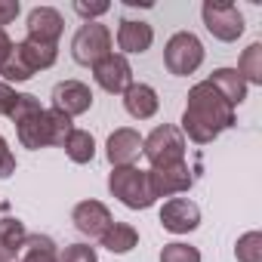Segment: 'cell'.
<instances>
[{"mask_svg": "<svg viewBox=\"0 0 262 262\" xmlns=\"http://www.w3.org/2000/svg\"><path fill=\"white\" fill-rule=\"evenodd\" d=\"M228 126H234V105H228L222 93L207 80L194 83L188 90V102L182 111V129L188 133V139L207 145Z\"/></svg>", "mask_w": 262, "mask_h": 262, "instance_id": "cell-1", "label": "cell"}, {"mask_svg": "<svg viewBox=\"0 0 262 262\" xmlns=\"http://www.w3.org/2000/svg\"><path fill=\"white\" fill-rule=\"evenodd\" d=\"M108 191L129 210H148L155 204L148 188V173L136 167H114L108 176Z\"/></svg>", "mask_w": 262, "mask_h": 262, "instance_id": "cell-2", "label": "cell"}, {"mask_svg": "<svg viewBox=\"0 0 262 262\" xmlns=\"http://www.w3.org/2000/svg\"><path fill=\"white\" fill-rule=\"evenodd\" d=\"M142 155L151 161V167H170L185 161V136L173 123L155 126L148 139H142Z\"/></svg>", "mask_w": 262, "mask_h": 262, "instance_id": "cell-3", "label": "cell"}, {"mask_svg": "<svg viewBox=\"0 0 262 262\" xmlns=\"http://www.w3.org/2000/svg\"><path fill=\"white\" fill-rule=\"evenodd\" d=\"M204 62V43L191 34V31H179L167 40V50H164V65L170 74L176 77H185V74H194Z\"/></svg>", "mask_w": 262, "mask_h": 262, "instance_id": "cell-4", "label": "cell"}, {"mask_svg": "<svg viewBox=\"0 0 262 262\" xmlns=\"http://www.w3.org/2000/svg\"><path fill=\"white\" fill-rule=\"evenodd\" d=\"M111 53V31L102 22H86L77 28L74 40H71V56L80 65H96L99 59H105Z\"/></svg>", "mask_w": 262, "mask_h": 262, "instance_id": "cell-5", "label": "cell"}, {"mask_svg": "<svg viewBox=\"0 0 262 262\" xmlns=\"http://www.w3.org/2000/svg\"><path fill=\"white\" fill-rule=\"evenodd\" d=\"M201 16H204L207 31L213 37L225 40V43H231V40H237L244 34V16H241V10L234 4H225V0H207Z\"/></svg>", "mask_w": 262, "mask_h": 262, "instance_id": "cell-6", "label": "cell"}, {"mask_svg": "<svg viewBox=\"0 0 262 262\" xmlns=\"http://www.w3.org/2000/svg\"><path fill=\"white\" fill-rule=\"evenodd\" d=\"M148 173V188H151V198H173V194H182L191 188L194 176L188 170V164H170V167H151L145 170Z\"/></svg>", "mask_w": 262, "mask_h": 262, "instance_id": "cell-7", "label": "cell"}, {"mask_svg": "<svg viewBox=\"0 0 262 262\" xmlns=\"http://www.w3.org/2000/svg\"><path fill=\"white\" fill-rule=\"evenodd\" d=\"M93 77L105 93H126L133 86V68L120 53H108L105 59H99L93 65Z\"/></svg>", "mask_w": 262, "mask_h": 262, "instance_id": "cell-8", "label": "cell"}, {"mask_svg": "<svg viewBox=\"0 0 262 262\" xmlns=\"http://www.w3.org/2000/svg\"><path fill=\"white\" fill-rule=\"evenodd\" d=\"M53 108L68 114V117L86 114L93 108V90L80 80H62L53 86Z\"/></svg>", "mask_w": 262, "mask_h": 262, "instance_id": "cell-9", "label": "cell"}, {"mask_svg": "<svg viewBox=\"0 0 262 262\" xmlns=\"http://www.w3.org/2000/svg\"><path fill=\"white\" fill-rule=\"evenodd\" d=\"M161 225L173 234H188L201 225V210L188 198H170L161 207Z\"/></svg>", "mask_w": 262, "mask_h": 262, "instance_id": "cell-10", "label": "cell"}, {"mask_svg": "<svg viewBox=\"0 0 262 262\" xmlns=\"http://www.w3.org/2000/svg\"><path fill=\"white\" fill-rule=\"evenodd\" d=\"M105 155L111 161V167H133L142 155V136L129 126H120L108 136V145H105Z\"/></svg>", "mask_w": 262, "mask_h": 262, "instance_id": "cell-11", "label": "cell"}, {"mask_svg": "<svg viewBox=\"0 0 262 262\" xmlns=\"http://www.w3.org/2000/svg\"><path fill=\"white\" fill-rule=\"evenodd\" d=\"M71 219H74V228L80 234H86V237H102L108 231V225L114 222L111 213H108V207L99 204V201H80L74 207Z\"/></svg>", "mask_w": 262, "mask_h": 262, "instance_id": "cell-12", "label": "cell"}, {"mask_svg": "<svg viewBox=\"0 0 262 262\" xmlns=\"http://www.w3.org/2000/svg\"><path fill=\"white\" fill-rule=\"evenodd\" d=\"M62 28H65V22H62L59 10H53V7H34L28 13V40H40V43L56 47L62 37Z\"/></svg>", "mask_w": 262, "mask_h": 262, "instance_id": "cell-13", "label": "cell"}, {"mask_svg": "<svg viewBox=\"0 0 262 262\" xmlns=\"http://www.w3.org/2000/svg\"><path fill=\"white\" fill-rule=\"evenodd\" d=\"M155 43V31L148 22H136V19H123L117 28V47L123 53H145Z\"/></svg>", "mask_w": 262, "mask_h": 262, "instance_id": "cell-14", "label": "cell"}, {"mask_svg": "<svg viewBox=\"0 0 262 262\" xmlns=\"http://www.w3.org/2000/svg\"><path fill=\"white\" fill-rule=\"evenodd\" d=\"M158 93L148 86V83H133L126 93H123V108L129 117H136V120H148L158 114Z\"/></svg>", "mask_w": 262, "mask_h": 262, "instance_id": "cell-15", "label": "cell"}, {"mask_svg": "<svg viewBox=\"0 0 262 262\" xmlns=\"http://www.w3.org/2000/svg\"><path fill=\"white\" fill-rule=\"evenodd\" d=\"M25 237H28V231H25L22 219H16V216L0 219V262H16Z\"/></svg>", "mask_w": 262, "mask_h": 262, "instance_id": "cell-16", "label": "cell"}, {"mask_svg": "<svg viewBox=\"0 0 262 262\" xmlns=\"http://www.w3.org/2000/svg\"><path fill=\"white\" fill-rule=\"evenodd\" d=\"M16 133H19V142H22L25 148H31V151L53 145V139H50V123H47V111L31 114V117H25L22 123H16Z\"/></svg>", "mask_w": 262, "mask_h": 262, "instance_id": "cell-17", "label": "cell"}, {"mask_svg": "<svg viewBox=\"0 0 262 262\" xmlns=\"http://www.w3.org/2000/svg\"><path fill=\"white\" fill-rule=\"evenodd\" d=\"M207 83L216 86L228 105H241V102L247 99V83H244V77H241L234 68H216V71L207 77Z\"/></svg>", "mask_w": 262, "mask_h": 262, "instance_id": "cell-18", "label": "cell"}, {"mask_svg": "<svg viewBox=\"0 0 262 262\" xmlns=\"http://www.w3.org/2000/svg\"><path fill=\"white\" fill-rule=\"evenodd\" d=\"M99 241H102V247L111 250V253H129V250L139 244V231L129 225V222H111L108 231H105Z\"/></svg>", "mask_w": 262, "mask_h": 262, "instance_id": "cell-19", "label": "cell"}, {"mask_svg": "<svg viewBox=\"0 0 262 262\" xmlns=\"http://www.w3.org/2000/svg\"><path fill=\"white\" fill-rule=\"evenodd\" d=\"M22 262H59L56 241L47 234H28L22 244Z\"/></svg>", "mask_w": 262, "mask_h": 262, "instance_id": "cell-20", "label": "cell"}, {"mask_svg": "<svg viewBox=\"0 0 262 262\" xmlns=\"http://www.w3.org/2000/svg\"><path fill=\"white\" fill-rule=\"evenodd\" d=\"M65 155L74 161V164H90L93 155H96V139L86 133V129H74V133L65 139Z\"/></svg>", "mask_w": 262, "mask_h": 262, "instance_id": "cell-21", "label": "cell"}, {"mask_svg": "<svg viewBox=\"0 0 262 262\" xmlns=\"http://www.w3.org/2000/svg\"><path fill=\"white\" fill-rule=\"evenodd\" d=\"M0 74H4L7 80H16V83H22V80L34 77V68L28 65V59H25V53H22V47H19V43H13L10 56L0 62Z\"/></svg>", "mask_w": 262, "mask_h": 262, "instance_id": "cell-22", "label": "cell"}, {"mask_svg": "<svg viewBox=\"0 0 262 262\" xmlns=\"http://www.w3.org/2000/svg\"><path fill=\"white\" fill-rule=\"evenodd\" d=\"M234 71L244 77V83H262V43H250L241 53V62Z\"/></svg>", "mask_w": 262, "mask_h": 262, "instance_id": "cell-23", "label": "cell"}, {"mask_svg": "<svg viewBox=\"0 0 262 262\" xmlns=\"http://www.w3.org/2000/svg\"><path fill=\"white\" fill-rule=\"evenodd\" d=\"M22 47V53H25V59H28V65L34 68V71H40V68H50V65H56V47L53 43H40V40H22L19 43Z\"/></svg>", "mask_w": 262, "mask_h": 262, "instance_id": "cell-24", "label": "cell"}, {"mask_svg": "<svg viewBox=\"0 0 262 262\" xmlns=\"http://www.w3.org/2000/svg\"><path fill=\"white\" fill-rule=\"evenodd\" d=\"M47 123H50V139H53V145H65V139L74 133V123H71V117L68 114H62V111H56V108H50L47 111Z\"/></svg>", "mask_w": 262, "mask_h": 262, "instance_id": "cell-25", "label": "cell"}, {"mask_svg": "<svg viewBox=\"0 0 262 262\" xmlns=\"http://www.w3.org/2000/svg\"><path fill=\"white\" fill-rule=\"evenodd\" d=\"M237 262H262V234L259 231H247L237 247H234Z\"/></svg>", "mask_w": 262, "mask_h": 262, "instance_id": "cell-26", "label": "cell"}, {"mask_svg": "<svg viewBox=\"0 0 262 262\" xmlns=\"http://www.w3.org/2000/svg\"><path fill=\"white\" fill-rule=\"evenodd\" d=\"M161 262H201V253H198V247H191V244L173 241V244H164Z\"/></svg>", "mask_w": 262, "mask_h": 262, "instance_id": "cell-27", "label": "cell"}, {"mask_svg": "<svg viewBox=\"0 0 262 262\" xmlns=\"http://www.w3.org/2000/svg\"><path fill=\"white\" fill-rule=\"evenodd\" d=\"M40 111H43V108H40V102H37V96H31V93H19L7 117H10L13 123H22L25 117H31V114H40Z\"/></svg>", "mask_w": 262, "mask_h": 262, "instance_id": "cell-28", "label": "cell"}, {"mask_svg": "<svg viewBox=\"0 0 262 262\" xmlns=\"http://www.w3.org/2000/svg\"><path fill=\"white\" fill-rule=\"evenodd\" d=\"M59 262H99V259H96L93 247H86V244H68L59 253Z\"/></svg>", "mask_w": 262, "mask_h": 262, "instance_id": "cell-29", "label": "cell"}, {"mask_svg": "<svg viewBox=\"0 0 262 262\" xmlns=\"http://www.w3.org/2000/svg\"><path fill=\"white\" fill-rule=\"evenodd\" d=\"M13 173H16V158H13L7 139L0 136V179H7V176H13Z\"/></svg>", "mask_w": 262, "mask_h": 262, "instance_id": "cell-30", "label": "cell"}, {"mask_svg": "<svg viewBox=\"0 0 262 262\" xmlns=\"http://www.w3.org/2000/svg\"><path fill=\"white\" fill-rule=\"evenodd\" d=\"M19 0H0V28L4 25H10V22H16V16H19Z\"/></svg>", "mask_w": 262, "mask_h": 262, "instance_id": "cell-31", "label": "cell"}, {"mask_svg": "<svg viewBox=\"0 0 262 262\" xmlns=\"http://www.w3.org/2000/svg\"><path fill=\"white\" fill-rule=\"evenodd\" d=\"M108 10H111L108 4H74V13H80L86 22H93V16H102Z\"/></svg>", "mask_w": 262, "mask_h": 262, "instance_id": "cell-32", "label": "cell"}, {"mask_svg": "<svg viewBox=\"0 0 262 262\" xmlns=\"http://www.w3.org/2000/svg\"><path fill=\"white\" fill-rule=\"evenodd\" d=\"M16 96H19V93H16L10 83H0V114H10V108H13Z\"/></svg>", "mask_w": 262, "mask_h": 262, "instance_id": "cell-33", "label": "cell"}, {"mask_svg": "<svg viewBox=\"0 0 262 262\" xmlns=\"http://www.w3.org/2000/svg\"><path fill=\"white\" fill-rule=\"evenodd\" d=\"M10 50H13V40H10V34H7L4 28H0V62L10 56Z\"/></svg>", "mask_w": 262, "mask_h": 262, "instance_id": "cell-34", "label": "cell"}]
</instances>
